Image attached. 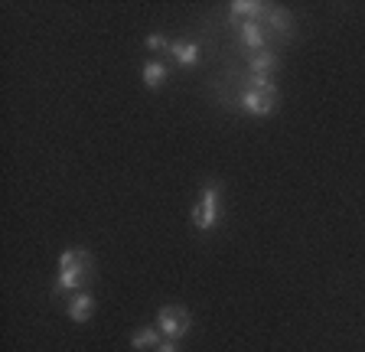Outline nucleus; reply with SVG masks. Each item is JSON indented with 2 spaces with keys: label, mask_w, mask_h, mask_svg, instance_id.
Masks as SVG:
<instances>
[{
  "label": "nucleus",
  "mask_w": 365,
  "mask_h": 352,
  "mask_svg": "<svg viewBox=\"0 0 365 352\" xmlns=\"http://www.w3.org/2000/svg\"><path fill=\"white\" fill-rule=\"evenodd\" d=\"M91 277V254L85 248H66L59 254V271L53 281V294H78Z\"/></svg>",
  "instance_id": "f257e3e1"
},
{
  "label": "nucleus",
  "mask_w": 365,
  "mask_h": 352,
  "mask_svg": "<svg viewBox=\"0 0 365 352\" xmlns=\"http://www.w3.org/2000/svg\"><path fill=\"white\" fill-rule=\"evenodd\" d=\"M192 225L199 232H215L222 222V186L219 183H205L199 192V202L192 206Z\"/></svg>",
  "instance_id": "f03ea898"
},
{
  "label": "nucleus",
  "mask_w": 365,
  "mask_h": 352,
  "mask_svg": "<svg viewBox=\"0 0 365 352\" xmlns=\"http://www.w3.org/2000/svg\"><path fill=\"white\" fill-rule=\"evenodd\" d=\"M157 329L163 333V339H176V343H180L182 336H190V329H192V314L186 310V306H176V304L160 306V314H157Z\"/></svg>",
  "instance_id": "7ed1b4c3"
},
{
  "label": "nucleus",
  "mask_w": 365,
  "mask_h": 352,
  "mask_svg": "<svg viewBox=\"0 0 365 352\" xmlns=\"http://www.w3.org/2000/svg\"><path fill=\"white\" fill-rule=\"evenodd\" d=\"M238 49H245V56L261 53V49H271L267 46L264 24H258V20H251V24H238Z\"/></svg>",
  "instance_id": "20e7f679"
},
{
  "label": "nucleus",
  "mask_w": 365,
  "mask_h": 352,
  "mask_svg": "<svg viewBox=\"0 0 365 352\" xmlns=\"http://www.w3.org/2000/svg\"><path fill=\"white\" fill-rule=\"evenodd\" d=\"M238 105H242V111H248V115H255V118H267L274 108H277V95H261V92L242 88V92H238Z\"/></svg>",
  "instance_id": "39448f33"
},
{
  "label": "nucleus",
  "mask_w": 365,
  "mask_h": 352,
  "mask_svg": "<svg viewBox=\"0 0 365 352\" xmlns=\"http://www.w3.org/2000/svg\"><path fill=\"white\" fill-rule=\"evenodd\" d=\"M170 59H173L180 69H196L199 59H202L199 43H192V39H173V43H170Z\"/></svg>",
  "instance_id": "423d86ee"
},
{
  "label": "nucleus",
  "mask_w": 365,
  "mask_h": 352,
  "mask_svg": "<svg viewBox=\"0 0 365 352\" xmlns=\"http://www.w3.org/2000/svg\"><path fill=\"white\" fill-rule=\"evenodd\" d=\"M261 24H264L267 36H271V33H277V36H290V33H294V16H290L284 7H271V4H267Z\"/></svg>",
  "instance_id": "0eeeda50"
},
{
  "label": "nucleus",
  "mask_w": 365,
  "mask_h": 352,
  "mask_svg": "<svg viewBox=\"0 0 365 352\" xmlns=\"http://www.w3.org/2000/svg\"><path fill=\"white\" fill-rule=\"evenodd\" d=\"M66 314L72 323H88L91 314H95V297H91L88 291H78L68 297V306H66Z\"/></svg>",
  "instance_id": "6e6552de"
},
{
  "label": "nucleus",
  "mask_w": 365,
  "mask_h": 352,
  "mask_svg": "<svg viewBox=\"0 0 365 352\" xmlns=\"http://www.w3.org/2000/svg\"><path fill=\"white\" fill-rule=\"evenodd\" d=\"M228 10H232V20H242V24H251V20H264V10L267 4H261V0H232L228 4Z\"/></svg>",
  "instance_id": "1a4fd4ad"
},
{
  "label": "nucleus",
  "mask_w": 365,
  "mask_h": 352,
  "mask_svg": "<svg viewBox=\"0 0 365 352\" xmlns=\"http://www.w3.org/2000/svg\"><path fill=\"white\" fill-rule=\"evenodd\" d=\"M140 78H144L147 88H160V85H167L170 78V66L163 59H147L140 66Z\"/></svg>",
  "instance_id": "9d476101"
},
{
  "label": "nucleus",
  "mask_w": 365,
  "mask_h": 352,
  "mask_svg": "<svg viewBox=\"0 0 365 352\" xmlns=\"http://www.w3.org/2000/svg\"><path fill=\"white\" fill-rule=\"evenodd\" d=\"M245 59H248V72H261V76H274V72H277V66H281V59H277V53H274V49L248 53Z\"/></svg>",
  "instance_id": "9b49d317"
},
{
  "label": "nucleus",
  "mask_w": 365,
  "mask_h": 352,
  "mask_svg": "<svg viewBox=\"0 0 365 352\" xmlns=\"http://www.w3.org/2000/svg\"><path fill=\"white\" fill-rule=\"evenodd\" d=\"M160 343H163V333H160L157 326H140L134 336H130V349L134 352H153Z\"/></svg>",
  "instance_id": "f8f14e48"
},
{
  "label": "nucleus",
  "mask_w": 365,
  "mask_h": 352,
  "mask_svg": "<svg viewBox=\"0 0 365 352\" xmlns=\"http://www.w3.org/2000/svg\"><path fill=\"white\" fill-rule=\"evenodd\" d=\"M242 88H248V92H261V95H277V82H274V76H261V72H245Z\"/></svg>",
  "instance_id": "ddd939ff"
},
{
  "label": "nucleus",
  "mask_w": 365,
  "mask_h": 352,
  "mask_svg": "<svg viewBox=\"0 0 365 352\" xmlns=\"http://www.w3.org/2000/svg\"><path fill=\"white\" fill-rule=\"evenodd\" d=\"M170 43H173V39H167L163 33H150V36L144 39V46L150 49V53H170Z\"/></svg>",
  "instance_id": "4468645a"
},
{
  "label": "nucleus",
  "mask_w": 365,
  "mask_h": 352,
  "mask_svg": "<svg viewBox=\"0 0 365 352\" xmlns=\"http://www.w3.org/2000/svg\"><path fill=\"white\" fill-rule=\"evenodd\" d=\"M153 352H180V346H176V339H163V343H160Z\"/></svg>",
  "instance_id": "2eb2a0df"
}]
</instances>
